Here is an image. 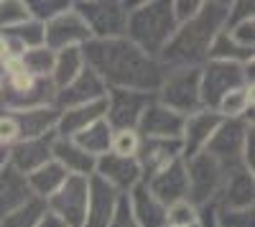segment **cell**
I'll return each mask as SVG.
<instances>
[{
    "instance_id": "34",
    "label": "cell",
    "mask_w": 255,
    "mask_h": 227,
    "mask_svg": "<svg viewBox=\"0 0 255 227\" xmlns=\"http://www.w3.org/2000/svg\"><path fill=\"white\" fill-rule=\"evenodd\" d=\"M0 33L15 38L26 51L36 49V46H44V23H38V20H33V18H28L26 23H20V26H15L10 31H0Z\"/></svg>"
},
{
    "instance_id": "26",
    "label": "cell",
    "mask_w": 255,
    "mask_h": 227,
    "mask_svg": "<svg viewBox=\"0 0 255 227\" xmlns=\"http://www.w3.org/2000/svg\"><path fill=\"white\" fill-rule=\"evenodd\" d=\"M26 199H31L26 176H20L18 171L5 166L0 171V220L5 215H10L13 210H18Z\"/></svg>"
},
{
    "instance_id": "35",
    "label": "cell",
    "mask_w": 255,
    "mask_h": 227,
    "mask_svg": "<svg viewBox=\"0 0 255 227\" xmlns=\"http://www.w3.org/2000/svg\"><path fill=\"white\" fill-rule=\"evenodd\" d=\"M28 15L38 23H49L56 15H61L64 10L72 8V0H26Z\"/></svg>"
},
{
    "instance_id": "36",
    "label": "cell",
    "mask_w": 255,
    "mask_h": 227,
    "mask_svg": "<svg viewBox=\"0 0 255 227\" xmlns=\"http://www.w3.org/2000/svg\"><path fill=\"white\" fill-rule=\"evenodd\" d=\"M31 15L26 0H0V31H10L20 23H26Z\"/></svg>"
},
{
    "instance_id": "16",
    "label": "cell",
    "mask_w": 255,
    "mask_h": 227,
    "mask_svg": "<svg viewBox=\"0 0 255 227\" xmlns=\"http://www.w3.org/2000/svg\"><path fill=\"white\" fill-rule=\"evenodd\" d=\"M220 115L215 110H197L184 117V130H181V158H191L207 148L209 138L215 135L220 125Z\"/></svg>"
},
{
    "instance_id": "13",
    "label": "cell",
    "mask_w": 255,
    "mask_h": 227,
    "mask_svg": "<svg viewBox=\"0 0 255 227\" xmlns=\"http://www.w3.org/2000/svg\"><path fill=\"white\" fill-rule=\"evenodd\" d=\"M100 181H105L108 187H113L118 194H128L133 187L143 181L138 161L130 156H118V153H105L95 163V174Z\"/></svg>"
},
{
    "instance_id": "47",
    "label": "cell",
    "mask_w": 255,
    "mask_h": 227,
    "mask_svg": "<svg viewBox=\"0 0 255 227\" xmlns=\"http://www.w3.org/2000/svg\"><path fill=\"white\" fill-rule=\"evenodd\" d=\"M3 74H5V67L0 64V85H3Z\"/></svg>"
},
{
    "instance_id": "43",
    "label": "cell",
    "mask_w": 255,
    "mask_h": 227,
    "mask_svg": "<svg viewBox=\"0 0 255 227\" xmlns=\"http://www.w3.org/2000/svg\"><path fill=\"white\" fill-rule=\"evenodd\" d=\"M13 143H18V125L10 113H0V146L10 148Z\"/></svg>"
},
{
    "instance_id": "9",
    "label": "cell",
    "mask_w": 255,
    "mask_h": 227,
    "mask_svg": "<svg viewBox=\"0 0 255 227\" xmlns=\"http://www.w3.org/2000/svg\"><path fill=\"white\" fill-rule=\"evenodd\" d=\"M245 85V64L230 61H204L199 67V97L204 110H217L220 100Z\"/></svg>"
},
{
    "instance_id": "40",
    "label": "cell",
    "mask_w": 255,
    "mask_h": 227,
    "mask_svg": "<svg viewBox=\"0 0 255 227\" xmlns=\"http://www.w3.org/2000/svg\"><path fill=\"white\" fill-rule=\"evenodd\" d=\"M217 225L220 227H253L255 215L253 210H217Z\"/></svg>"
},
{
    "instance_id": "42",
    "label": "cell",
    "mask_w": 255,
    "mask_h": 227,
    "mask_svg": "<svg viewBox=\"0 0 255 227\" xmlns=\"http://www.w3.org/2000/svg\"><path fill=\"white\" fill-rule=\"evenodd\" d=\"M255 18V3H248V0H235V3L227 5V18H225V28L240 23V20Z\"/></svg>"
},
{
    "instance_id": "2",
    "label": "cell",
    "mask_w": 255,
    "mask_h": 227,
    "mask_svg": "<svg viewBox=\"0 0 255 227\" xmlns=\"http://www.w3.org/2000/svg\"><path fill=\"white\" fill-rule=\"evenodd\" d=\"M227 5L225 0H204L202 10L189 20V23L176 26L171 41L166 44L161 51L158 61L163 72H174V69H199L215 36L225 28V18H227Z\"/></svg>"
},
{
    "instance_id": "1",
    "label": "cell",
    "mask_w": 255,
    "mask_h": 227,
    "mask_svg": "<svg viewBox=\"0 0 255 227\" xmlns=\"http://www.w3.org/2000/svg\"><path fill=\"white\" fill-rule=\"evenodd\" d=\"M87 64L108 90H130L143 95H156L163 67L161 61L143 54L125 36L120 38H90L82 46Z\"/></svg>"
},
{
    "instance_id": "44",
    "label": "cell",
    "mask_w": 255,
    "mask_h": 227,
    "mask_svg": "<svg viewBox=\"0 0 255 227\" xmlns=\"http://www.w3.org/2000/svg\"><path fill=\"white\" fill-rule=\"evenodd\" d=\"M108 227H138V222H135V217H133L130 207H128L125 194L120 197L118 210H115V215H113V220H110V225H108Z\"/></svg>"
},
{
    "instance_id": "31",
    "label": "cell",
    "mask_w": 255,
    "mask_h": 227,
    "mask_svg": "<svg viewBox=\"0 0 255 227\" xmlns=\"http://www.w3.org/2000/svg\"><path fill=\"white\" fill-rule=\"evenodd\" d=\"M253 59H255V51L238 46L225 28L215 36V41L209 46V54H207V61H230V64H248Z\"/></svg>"
},
{
    "instance_id": "30",
    "label": "cell",
    "mask_w": 255,
    "mask_h": 227,
    "mask_svg": "<svg viewBox=\"0 0 255 227\" xmlns=\"http://www.w3.org/2000/svg\"><path fill=\"white\" fill-rule=\"evenodd\" d=\"M253 108H255V90L253 87H238L220 100L215 113L220 117H243V120L253 122Z\"/></svg>"
},
{
    "instance_id": "33",
    "label": "cell",
    "mask_w": 255,
    "mask_h": 227,
    "mask_svg": "<svg viewBox=\"0 0 255 227\" xmlns=\"http://www.w3.org/2000/svg\"><path fill=\"white\" fill-rule=\"evenodd\" d=\"M54 51L46 49V46H36V49H28L23 56H20V67H23L31 77H38V79H49L51 77V69H54Z\"/></svg>"
},
{
    "instance_id": "46",
    "label": "cell",
    "mask_w": 255,
    "mask_h": 227,
    "mask_svg": "<svg viewBox=\"0 0 255 227\" xmlns=\"http://www.w3.org/2000/svg\"><path fill=\"white\" fill-rule=\"evenodd\" d=\"M5 166H8V148L0 146V171H3Z\"/></svg>"
},
{
    "instance_id": "39",
    "label": "cell",
    "mask_w": 255,
    "mask_h": 227,
    "mask_svg": "<svg viewBox=\"0 0 255 227\" xmlns=\"http://www.w3.org/2000/svg\"><path fill=\"white\" fill-rule=\"evenodd\" d=\"M230 33V38L235 41L238 46L248 49V51H255V18H248V20H240V23L225 28Z\"/></svg>"
},
{
    "instance_id": "41",
    "label": "cell",
    "mask_w": 255,
    "mask_h": 227,
    "mask_svg": "<svg viewBox=\"0 0 255 227\" xmlns=\"http://www.w3.org/2000/svg\"><path fill=\"white\" fill-rule=\"evenodd\" d=\"M202 3L204 0H171V13H174L176 26L189 23V20L202 10Z\"/></svg>"
},
{
    "instance_id": "3",
    "label": "cell",
    "mask_w": 255,
    "mask_h": 227,
    "mask_svg": "<svg viewBox=\"0 0 255 227\" xmlns=\"http://www.w3.org/2000/svg\"><path fill=\"white\" fill-rule=\"evenodd\" d=\"M176 31L171 0H138L128 13L125 38L143 54L158 59Z\"/></svg>"
},
{
    "instance_id": "29",
    "label": "cell",
    "mask_w": 255,
    "mask_h": 227,
    "mask_svg": "<svg viewBox=\"0 0 255 227\" xmlns=\"http://www.w3.org/2000/svg\"><path fill=\"white\" fill-rule=\"evenodd\" d=\"M72 140L77 143L84 153H90L92 158H100V156H105V153H110L113 128H110L108 122H105V117H102V120L92 122L90 128H84L82 133H77Z\"/></svg>"
},
{
    "instance_id": "24",
    "label": "cell",
    "mask_w": 255,
    "mask_h": 227,
    "mask_svg": "<svg viewBox=\"0 0 255 227\" xmlns=\"http://www.w3.org/2000/svg\"><path fill=\"white\" fill-rule=\"evenodd\" d=\"M102 117H105V100L90 102V105H79V108H67L56 117L54 135L56 138H74L77 133H82L84 128H90L92 122H97Z\"/></svg>"
},
{
    "instance_id": "7",
    "label": "cell",
    "mask_w": 255,
    "mask_h": 227,
    "mask_svg": "<svg viewBox=\"0 0 255 227\" xmlns=\"http://www.w3.org/2000/svg\"><path fill=\"white\" fill-rule=\"evenodd\" d=\"M72 8L84 20L92 38L125 36L128 8L123 0H72Z\"/></svg>"
},
{
    "instance_id": "8",
    "label": "cell",
    "mask_w": 255,
    "mask_h": 227,
    "mask_svg": "<svg viewBox=\"0 0 255 227\" xmlns=\"http://www.w3.org/2000/svg\"><path fill=\"white\" fill-rule=\"evenodd\" d=\"M153 97L156 102H161V105H166L168 110H174L184 117L197 110H204L199 97V69L163 72V79Z\"/></svg>"
},
{
    "instance_id": "37",
    "label": "cell",
    "mask_w": 255,
    "mask_h": 227,
    "mask_svg": "<svg viewBox=\"0 0 255 227\" xmlns=\"http://www.w3.org/2000/svg\"><path fill=\"white\" fill-rule=\"evenodd\" d=\"M199 217V207H194L189 199L174 202L166 207V225L168 227H189L191 222H197Z\"/></svg>"
},
{
    "instance_id": "23",
    "label": "cell",
    "mask_w": 255,
    "mask_h": 227,
    "mask_svg": "<svg viewBox=\"0 0 255 227\" xmlns=\"http://www.w3.org/2000/svg\"><path fill=\"white\" fill-rule=\"evenodd\" d=\"M128 207H130L138 227H166V207L148 192V187L140 181L125 194Z\"/></svg>"
},
{
    "instance_id": "6",
    "label": "cell",
    "mask_w": 255,
    "mask_h": 227,
    "mask_svg": "<svg viewBox=\"0 0 255 227\" xmlns=\"http://www.w3.org/2000/svg\"><path fill=\"white\" fill-rule=\"evenodd\" d=\"M184 169H186V189H189L186 199L194 207L215 204L222 192V184L227 179V171L207 153H197V156L186 158Z\"/></svg>"
},
{
    "instance_id": "11",
    "label": "cell",
    "mask_w": 255,
    "mask_h": 227,
    "mask_svg": "<svg viewBox=\"0 0 255 227\" xmlns=\"http://www.w3.org/2000/svg\"><path fill=\"white\" fill-rule=\"evenodd\" d=\"M153 95L130 90H108L105 95V122L113 130H135L143 110L151 105Z\"/></svg>"
},
{
    "instance_id": "12",
    "label": "cell",
    "mask_w": 255,
    "mask_h": 227,
    "mask_svg": "<svg viewBox=\"0 0 255 227\" xmlns=\"http://www.w3.org/2000/svg\"><path fill=\"white\" fill-rule=\"evenodd\" d=\"M92 36L84 26V20L77 15L74 8L64 10L54 20L44 23V46L51 51H64V49H82Z\"/></svg>"
},
{
    "instance_id": "22",
    "label": "cell",
    "mask_w": 255,
    "mask_h": 227,
    "mask_svg": "<svg viewBox=\"0 0 255 227\" xmlns=\"http://www.w3.org/2000/svg\"><path fill=\"white\" fill-rule=\"evenodd\" d=\"M51 161H56L69 176H82V179H90L97 163V158L84 153L72 138H56V135L51 138Z\"/></svg>"
},
{
    "instance_id": "18",
    "label": "cell",
    "mask_w": 255,
    "mask_h": 227,
    "mask_svg": "<svg viewBox=\"0 0 255 227\" xmlns=\"http://www.w3.org/2000/svg\"><path fill=\"white\" fill-rule=\"evenodd\" d=\"M181 158V140H158V138H140V148L135 153V161L140 166L143 181L153 176L156 171L171 166Z\"/></svg>"
},
{
    "instance_id": "28",
    "label": "cell",
    "mask_w": 255,
    "mask_h": 227,
    "mask_svg": "<svg viewBox=\"0 0 255 227\" xmlns=\"http://www.w3.org/2000/svg\"><path fill=\"white\" fill-rule=\"evenodd\" d=\"M54 69H51V85L54 90L67 87L72 79H77L82 74V69L87 67L84 64V54L82 49H64V51H54Z\"/></svg>"
},
{
    "instance_id": "15",
    "label": "cell",
    "mask_w": 255,
    "mask_h": 227,
    "mask_svg": "<svg viewBox=\"0 0 255 227\" xmlns=\"http://www.w3.org/2000/svg\"><path fill=\"white\" fill-rule=\"evenodd\" d=\"M138 135L140 138H158V140H179L181 138V130H184V115L168 110L166 105L156 102V97L151 100L140 115V122H138Z\"/></svg>"
},
{
    "instance_id": "32",
    "label": "cell",
    "mask_w": 255,
    "mask_h": 227,
    "mask_svg": "<svg viewBox=\"0 0 255 227\" xmlns=\"http://www.w3.org/2000/svg\"><path fill=\"white\" fill-rule=\"evenodd\" d=\"M46 202H41L36 197L26 199L18 210H13L10 215H5L0 220V227H36L46 215Z\"/></svg>"
},
{
    "instance_id": "45",
    "label": "cell",
    "mask_w": 255,
    "mask_h": 227,
    "mask_svg": "<svg viewBox=\"0 0 255 227\" xmlns=\"http://www.w3.org/2000/svg\"><path fill=\"white\" fill-rule=\"evenodd\" d=\"M36 227H64V225H61V222H59V220H56L51 212H46V215H44V220H41Z\"/></svg>"
},
{
    "instance_id": "14",
    "label": "cell",
    "mask_w": 255,
    "mask_h": 227,
    "mask_svg": "<svg viewBox=\"0 0 255 227\" xmlns=\"http://www.w3.org/2000/svg\"><path fill=\"white\" fill-rule=\"evenodd\" d=\"M105 95H108V87L102 85V79L90 67H84L77 79H72L67 87L56 90V95H54V110L61 113V110H67V108L90 105V102L105 100Z\"/></svg>"
},
{
    "instance_id": "17",
    "label": "cell",
    "mask_w": 255,
    "mask_h": 227,
    "mask_svg": "<svg viewBox=\"0 0 255 227\" xmlns=\"http://www.w3.org/2000/svg\"><path fill=\"white\" fill-rule=\"evenodd\" d=\"M148 192H151L163 207H168V204L174 202H181L186 199L189 189H186V169H184V158L174 161L171 166H166L161 171H156L153 176H148L145 181Z\"/></svg>"
},
{
    "instance_id": "19",
    "label": "cell",
    "mask_w": 255,
    "mask_h": 227,
    "mask_svg": "<svg viewBox=\"0 0 255 227\" xmlns=\"http://www.w3.org/2000/svg\"><path fill=\"white\" fill-rule=\"evenodd\" d=\"M51 138H28L18 140L8 148V166L18 171L20 176H28L31 171L41 169L44 163L51 161Z\"/></svg>"
},
{
    "instance_id": "25",
    "label": "cell",
    "mask_w": 255,
    "mask_h": 227,
    "mask_svg": "<svg viewBox=\"0 0 255 227\" xmlns=\"http://www.w3.org/2000/svg\"><path fill=\"white\" fill-rule=\"evenodd\" d=\"M56 117H59V113L54 108H36V110H26V113H13V120L18 125V140L54 135Z\"/></svg>"
},
{
    "instance_id": "21",
    "label": "cell",
    "mask_w": 255,
    "mask_h": 227,
    "mask_svg": "<svg viewBox=\"0 0 255 227\" xmlns=\"http://www.w3.org/2000/svg\"><path fill=\"white\" fill-rule=\"evenodd\" d=\"M253 204H255V174L245 169L227 174L215 207L217 210H253Z\"/></svg>"
},
{
    "instance_id": "5",
    "label": "cell",
    "mask_w": 255,
    "mask_h": 227,
    "mask_svg": "<svg viewBox=\"0 0 255 227\" xmlns=\"http://www.w3.org/2000/svg\"><path fill=\"white\" fill-rule=\"evenodd\" d=\"M253 128H255L253 122H248L243 117H222L215 135L209 138L207 148L202 153L212 156L227 174L240 171V169H245L243 166V151H245V140H248Z\"/></svg>"
},
{
    "instance_id": "38",
    "label": "cell",
    "mask_w": 255,
    "mask_h": 227,
    "mask_svg": "<svg viewBox=\"0 0 255 227\" xmlns=\"http://www.w3.org/2000/svg\"><path fill=\"white\" fill-rule=\"evenodd\" d=\"M138 148H140V135H138V130H113L110 153H118V156H130V158H135Z\"/></svg>"
},
{
    "instance_id": "48",
    "label": "cell",
    "mask_w": 255,
    "mask_h": 227,
    "mask_svg": "<svg viewBox=\"0 0 255 227\" xmlns=\"http://www.w3.org/2000/svg\"><path fill=\"white\" fill-rule=\"evenodd\" d=\"M166 227H168V225H166Z\"/></svg>"
},
{
    "instance_id": "27",
    "label": "cell",
    "mask_w": 255,
    "mask_h": 227,
    "mask_svg": "<svg viewBox=\"0 0 255 227\" xmlns=\"http://www.w3.org/2000/svg\"><path fill=\"white\" fill-rule=\"evenodd\" d=\"M67 171H64L56 161H49V163H44L41 169H36V171H31L28 176H26V184H28V192H31V197H36V199H41V202H46L51 194H56L59 192V187L64 181H67Z\"/></svg>"
},
{
    "instance_id": "10",
    "label": "cell",
    "mask_w": 255,
    "mask_h": 227,
    "mask_svg": "<svg viewBox=\"0 0 255 227\" xmlns=\"http://www.w3.org/2000/svg\"><path fill=\"white\" fill-rule=\"evenodd\" d=\"M87 194H90V179L67 176L59 192L46 199V210L64 227H82L84 212H87Z\"/></svg>"
},
{
    "instance_id": "20",
    "label": "cell",
    "mask_w": 255,
    "mask_h": 227,
    "mask_svg": "<svg viewBox=\"0 0 255 227\" xmlns=\"http://www.w3.org/2000/svg\"><path fill=\"white\" fill-rule=\"evenodd\" d=\"M123 194H118L113 187H108L97 176H90V194H87V212H84V225L82 227H108L118 202Z\"/></svg>"
},
{
    "instance_id": "4",
    "label": "cell",
    "mask_w": 255,
    "mask_h": 227,
    "mask_svg": "<svg viewBox=\"0 0 255 227\" xmlns=\"http://www.w3.org/2000/svg\"><path fill=\"white\" fill-rule=\"evenodd\" d=\"M54 85L51 79L31 77L20 61L5 64L3 85H0V113H26L36 108H54Z\"/></svg>"
}]
</instances>
